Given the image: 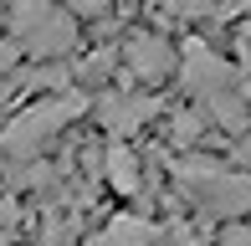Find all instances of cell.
Returning <instances> with one entry per match:
<instances>
[{
	"mask_svg": "<svg viewBox=\"0 0 251 246\" xmlns=\"http://www.w3.org/2000/svg\"><path fill=\"white\" fill-rule=\"evenodd\" d=\"M16 36L36 51H62L72 47V21L56 16L47 0H16Z\"/></svg>",
	"mask_w": 251,
	"mask_h": 246,
	"instance_id": "obj_1",
	"label": "cell"
}]
</instances>
